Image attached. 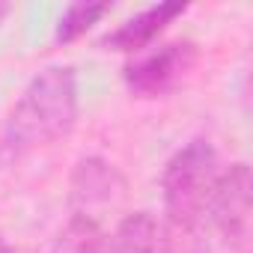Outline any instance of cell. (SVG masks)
<instances>
[{
	"instance_id": "1",
	"label": "cell",
	"mask_w": 253,
	"mask_h": 253,
	"mask_svg": "<svg viewBox=\"0 0 253 253\" xmlns=\"http://www.w3.org/2000/svg\"><path fill=\"white\" fill-rule=\"evenodd\" d=\"M78 122V78L72 66L42 69L21 92L9 110L3 131H0V152L6 158H21L39 146H48L66 137Z\"/></svg>"
},
{
	"instance_id": "2",
	"label": "cell",
	"mask_w": 253,
	"mask_h": 253,
	"mask_svg": "<svg viewBox=\"0 0 253 253\" xmlns=\"http://www.w3.org/2000/svg\"><path fill=\"white\" fill-rule=\"evenodd\" d=\"M217 176V152L203 137L185 143L167 161L161 176V197L164 214L176 229H197L206 220Z\"/></svg>"
},
{
	"instance_id": "3",
	"label": "cell",
	"mask_w": 253,
	"mask_h": 253,
	"mask_svg": "<svg viewBox=\"0 0 253 253\" xmlns=\"http://www.w3.org/2000/svg\"><path fill=\"white\" fill-rule=\"evenodd\" d=\"M197 63L194 42H167L152 54L125 66V86L137 98H161L173 92Z\"/></svg>"
},
{
	"instance_id": "4",
	"label": "cell",
	"mask_w": 253,
	"mask_h": 253,
	"mask_svg": "<svg viewBox=\"0 0 253 253\" xmlns=\"http://www.w3.org/2000/svg\"><path fill=\"white\" fill-rule=\"evenodd\" d=\"M211 223L229 244H244L250 235V170L244 161L220 170L209 211Z\"/></svg>"
},
{
	"instance_id": "5",
	"label": "cell",
	"mask_w": 253,
	"mask_h": 253,
	"mask_svg": "<svg viewBox=\"0 0 253 253\" xmlns=\"http://www.w3.org/2000/svg\"><path fill=\"white\" fill-rule=\"evenodd\" d=\"M125 194V176L104 158L89 155L75 164L72 173V206L75 214L92 217L89 211L98 206H110Z\"/></svg>"
},
{
	"instance_id": "6",
	"label": "cell",
	"mask_w": 253,
	"mask_h": 253,
	"mask_svg": "<svg viewBox=\"0 0 253 253\" xmlns=\"http://www.w3.org/2000/svg\"><path fill=\"white\" fill-rule=\"evenodd\" d=\"M188 12V3L182 0H161V3H152L146 6L143 12H137L134 18H128L125 24H119L107 39L104 45L110 51H122V54H137L143 48H149L176 18H182Z\"/></svg>"
},
{
	"instance_id": "7",
	"label": "cell",
	"mask_w": 253,
	"mask_h": 253,
	"mask_svg": "<svg viewBox=\"0 0 253 253\" xmlns=\"http://www.w3.org/2000/svg\"><path fill=\"white\" fill-rule=\"evenodd\" d=\"M107 253H170L167 226L149 211H134L107 235Z\"/></svg>"
},
{
	"instance_id": "8",
	"label": "cell",
	"mask_w": 253,
	"mask_h": 253,
	"mask_svg": "<svg viewBox=\"0 0 253 253\" xmlns=\"http://www.w3.org/2000/svg\"><path fill=\"white\" fill-rule=\"evenodd\" d=\"M48 253H107V235L92 217L72 214Z\"/></svg>"
},
{
	"instance_id": "9",
	"label": "cell",
	"mask_w": 253,
	"mask_h": 253,
	"mask_svg": "<svg viewBox=\"0 0 253 253\" xmlns=\"http://www.w3.org/2000/svg\"><path fill=\"white\" fill-rule=\"evenodd\" d=\"M110 12V3L107 0H81V3H72L63 9V15L57 18V42L69 45V42H78L81 36H86L104 15Z\"/></svg>"
},
{
	"instance_id": "10",
	"label": "cell",
	"mask_w": 253,
	"mask_h": 253,
	"mask_svg": "<svg viewBox=\"0 0 253 253\" xmlns=\"http://www.w3.org/2000/svg\"><path fill=\"white\" fill-rule=\"evenodd\" d=\"M9 12H12V6H9V3H3V0H0V24L6 21V15H9Z\"/></svg>"
},
{
	"instance_id": "11",
	"label": "cell",
	"mask_w": 253,
	"mask_h": 253,
	"mask_svg": "<svg viewBox=\"0 0 253 253\" xmlns=\"http://www.w3.org/2000/svg\"><path fill=\"white\" fill-rule=\"evenodd\" d=\"M0 253H15V250H12V247H9V241H6V238H3V235H0Z\"/></svg>"
}]
</instances>
